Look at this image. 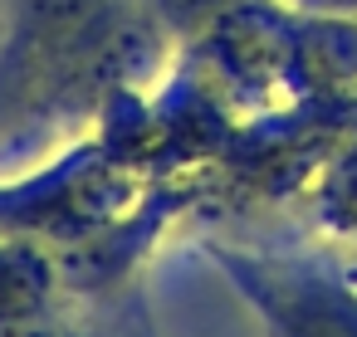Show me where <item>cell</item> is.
<instances>
[{"mask_svg":"<svg viewBox=\"0 0 357 337\" xmlns=\"http://www.w3.org/2000/svg\"><path fill=\"white\" fill-rule=\"evenodd\" d=\"M0 337H64V332H50V327L30 322V327H15V332H0Z\"/></svg>","mask_w":357,"mask_h":337,"instance_id":"cell-3","label":"cell"},{"mask_svg":"<svg viewBox=\"0 0 357 337\" xmlns=\"http://www.w3.org/2000/svg\"><path fill=\"white\" fill-rule=\"evenodd\" d=\"M54 293V264L40 240L0 235V332H15L40 322Z\"/></svg>","mask_w":357,"mask_h":337,"instance_id":"cell-2","label":"cell"},{"mask_svg":"<svg viewBox=\"0 0 357 337\" xmlns=\"http://www.w3.org/2000/svg\"><path fill=\"white\" fill-rule=\"evenodd\" d=\"M118 45V0H15L0 49V127L89 108L113 74Z\"/></svg>","mask_w":357,"mask_h":337,"instance_id":"cell-1","label":"cell"}]
</instances>
